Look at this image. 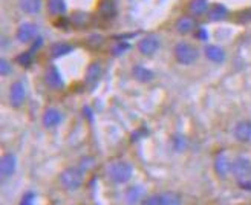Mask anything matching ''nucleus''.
<instances>
[{
  "instance_id": "obj_1",
  "label": "nucleus",
  "mask_w": 251,
  "mask_h": 205,
  "mask_svg": "<svg viewBox=\"0 0 251 205\" xmlns=\"http://www.w3.org/2000/svg\"><path fill=\"white\" fill-rule=\"evenodd\" d=\"M60 185L66 191H77L84 181V172L80 167H66L60 173Z\"/></svg>"
},
{
  "instance_id": "obj_2",
  "label": "nucleus",
  "mask_w": 251,
  "mask_h": 205,
  "mask_svg": "<svg viewBox=\"0 0 251 205\" xmlns=\"http://www.w3.org/2000/svg\"><path fill=\"white\" fill-rule=\"evenodd\" d=\"M173 55L179 65L190 66L199 58V49L188 42H178L173 48Z\"/></svg>"
},
{
  "instance_id": "obj_3",
  "label": "nucleus",
  "mask_w": 251,
  "mask_h": 205,
  "mask_svg": "<svg viewBox=\"0 0 251 205\" xmlns=\"http://www.w3.org/2000/svg\"><path fill=\"white\" fill-rule=\"evenodd\" d=\"M133 167L126 161H115L107 167V178L115 184H126L130 181Z\"/></svg>"
},
{
  "instance_id": "obj_4",
  "label": "nucleus",
  "mask_w": 251,
  "mask_h": 205,
  "mask_svg": "<svg viewBox=\"0 0 251 205\" xmlns=\"http://www.w3.org/2000/svg\"><path fill=\"white\" fill-rule=\"evenodd\" d=\"M231 175L237 179V181H242L251 176V161L247 156H237L233 159L231 164Z\"/></svg>"
},
{
  "instance_id": "obj_5",
  "label": "nucleus",
  "mask_w": 251,
  "mask_h": 205,
  "mask_svg": "<svg viewBox=\"0 0 251 205\" xmlns=\"http://www.w3.org/2000/svg\"><path fill=\"white\" fill-rule=\"evenodd\" d=\"M8 95H9V104L14 109L22 107L25 102V98H26V89H25L23 81L17 80L14 83H11Z\"/></svg>"
},
{
  "instance_id": "obj_6",
  "label": "nucleus",
  "mask_w": 251,
  "mask_h": 205,
  "mask_svg": "<svg viewBox=\"0 0 251 205\" xmlns=\"http://www.w3.org/2000/svg\"><path fill=\"white\" fill-rule=\"evenodd\" d=\"M161 46V42H159V37L153 35V34H149L146 37H143L140 42L136 45V49L140 51L141 55H146V57H150L153 55L156 51L159 49Z\"/></svg>"
},
{
  "instance_id": "obj_7",
  "label": "nucleus",
  "mask_w": 251,
  "mask_h": 205,
  "mask_svg": "<svg viewBox=\"0 0 251 205\" xmlns=\"http://www.w3.org/2000/svg\"><path fill=\"white\" fill-rule=\"evenodd\" d=\"M37 25L31 23V22H23L19 25V28L16 31V38L20 43H29L31 40L37 37Z\"/></svg>"
},
{
  "instance_id": "obj_8",
  "label": "nucleus",
  "mask_w": 251,
  "mask_h": 205,
  "mask_svg": "<svg viewBox=\"0 0 251 205\" xmlns=\"http://www.w3.org/2000/svg\"><path fill=\"white\" fill-rule=\"evenodd\" d=\"M231 164L233 161L228 158V155L225 152H221L215 158V172L218 175V178L225 179L230 173H231Z\"/></svg>"
},
{
  "instance_id": "obj_9",
  "label": "nucleus",
  "mask_w": 251,
  "mask_h": 205,
  "mask_svg": "<svg viewBox=\"0 0 251 205\" xmlns=\"http://www.w3.org/2000/svg\"><path fill=\"white\" fill-rule=\"evenodd\" d=\"M101 74H103V68L100 65V61H92L91 65L87 66L86 75H84V83L91 91L98 84L100 78H101Z\"/></svg>"
},
{
  "instance_id": "obj_10",
  "label": "nucleus",
  "mask_w": 251,
  "mask_h": 205,
  "mask_svg": "<svg viewBox=\"0 0 251 205\" xmlns=\"http://www.w3.org/2000/svg\"><path fill=\"white\" fill-rule=\"evenodd\" d=\"M17 170V158L14 153H5L0 159V175L2 178H11Z\"/></svg>"
},
{
  "instance_id": "obj_11",
  "label": "nucleus",
  "mask_w": 251,
  "mask_h": 205,
  "mask_svg": "<svg viewBox=\"0 0 251 205\" xmlns=\"http://www.w3.org/2000/svg\"><path fill=\"white\" fill-rule=\"evenodd\" d=\"M61 121H63V113L57 107H48L43 112L42 123L46 129H54V127H57Z\"/></svg>"
},
{
  "instance_id": "obj_12",
  "label": "nucleus",
  "mask_w": 251,
  "mask_h": 205,
  "mask_svg": "<svg viewBox=\"0 0 251 205\" xmlns=\"http://www.w3.org/2000/svg\"><path fill=\"white\" fill-rule=\"evenodd\" d=\"M146 190L141 185H130L124 191V201L127 205H138L146 198Z\"/></svg>"
},
{
  "instance_id": "obj_13",
  "label": "nucleus",
  "mask_w": 251,
  "mask_h": 205,
  "mask_svg": "<svg viewBox=\"0 0 251 205\" xmlns=\"http://www.w3.org/2000/svg\"><path fill=\"white\" fill-rule=\"evenodd\" d=\"M45 83L51 89H54V91H60V89H63V86H65L63 84L61 74L55 66H49L45 71Z\"/></svg>"
},
{
  "instance_id": "obj_14",
  "label": "nucleus",
  "mask_w": 251,
  "mask_h": 205,
  "mask_svg": "<svg viewBox=\"0 0 251 205\" xmlns=\"http://www.w3.org/2000/svg\"><path fill=\"white\" fill-rule=\"evenodd\" d=\"M233 135L236 138V141L239 143H250L251 141V121L244 120L239 121L233 129Z\"/></svg>"
},
{
  "instance_id": "obj_15",
  "label": "nucleus",
  "mask_w": 251,
  "mask_h": 205,
  "mask_svg": "<svg viewBox=\"0 0 251 205\" xmlns=\"http://www.w3.org/2000/svg\"><path fill=\"white\" fill-rule=\"evenodd\" d=\"M208 9H210L208 0H190L187 5V12L193 17H201L207 14Z\"/></svg>"
},
{
  "instance_id": "obj_16",
  "label": "nucleus",
  "mask_w": 251,
  "mask_h": 205,
  "mask_svg": "<svg viewBox=\"0 0 251 205\" xmlns=\"http://www.w3.org/2000/svg\"><path fill=\"white\" fill-rule=\"evenodd\" d=\"M175 29L179 34H188L196 29V20L193 16H181L175 22Z\"/></svg>"
},
{
  "instance_id": "obj_17",
  "label": "nucleus",
  "mask_w": 251,
  "mask_h": 205,
  "mask_svg": "<svg viewBox=\"0 0 251 205\" xmlns=\"http://www.w3.org/2000/svg\"><path fill=\"white\" fill-rule=\"evenodd\" d=\"M117 14V6L114 0H101L98 5V16L104 19V20H110L114 19Z\"/></svg>"
},
{
  "instance_id": "obj_18",
  "label": "nucleus",
  "mask_w": 251,
  "mask_h": 205,
  "mask_svg": "<svg viewBox=\"0 0 251 205\" xmlns=\"http://www.w3.org/2000/svg\"><path fill=\"white\" fill-rule=\"evenodd\" d=\"M132 75H133V78L136 81H140V83H150L153 78H155V74L153 71H150L141 65H136L132 68Z\"/></svg>"
},
{
  "instance_id": "obj_19",
  "label": "nucleus",
  "mask_w": 251,
  "mask_h": 205,
  "mask_svg": "<svg viewBox=\"0 0 251 205\" xmlns=\"http://www.w3.org/2000/svg\"><path fill=\"white\" fill-rule=\"evenodd\" d=\"M204 54L213 63H224V60H225V51L221 46H218V45H208V46H205Z\"/></svg>"
},
{
  "instance_id": "obj_20",
  "label": "nucleus",
  "mask_w": 251,
  "mask_h": 205,
  "mask_svg": "<svg viewBox=\"0 0 251 205\" xmlns=\"http://www.w3.org/2000/svg\"><path fill=\"white\" fill-rule=\"evenodd\" d=\"M228 9L225 8L224 5H221V3H216V5H213V6H210V9H208V12H207V16H208V19L211 20V22H222V20H225L228 17Z\"/></svg>"
},
{
  "instance_id": "obj_21",
  "label": "nucleus",
  "mask_w": 251,
  "mask_h": 205,
  "mask_svg": "<svg viewBox=\"0 0 251 205\" xmlns=\"http://www.w3.org/2000/svg\"><path fill=\"white\" fill-rule=\"evenodd\" d=\"M19 6L25 14H37L42 9V0H19Z\"/></svg>"
},
{
  "instance_id": "obj_22",
  "label": "nucleus",
  "mask_w": 251,
  "mask_h": 205,
  "mask_svg": "<svg viewBox=\"0 0 251 205\" xmlns=\"http://www.w3.org/2000/svg\"><path fill=\"white\" fill-rule=\"evenodd\" d=\"M48 11L52 16H65L66 2L65 0H48Z\"/></svg>"
},
{
  "instance_id": "obj_23",
  "label": "nucleus",
  "mask_w": 251,
  "mask_h": 205,
  "mask_svg": "<svg viewBox=\"0 0 251 205\" xmlns=\"http://www.w3.org/2000/svg\"><path fill=\"white\" fill-rule=\"evenodd\" d=\"M51 57H54V58H60V57H63V55H66V54H69L71 51H72V46L69 45V43H54L52 46H51Z\"/></svg>"
},
{
  "instance_id": "obj_24",
  "label": "nucleus",
  "mask_w": 251,
  "mask_h": 205,
  "mask_svg": "<svg viewBox=\"0 0 251 205\" xmlns=\"http://www.w3.org/2000/svg\"><path fill=\"white\" fill-rule=\"evenodd\" d=\"M161 199H162V205H181L182 199L178 193L175 191H164L161 193Z\"/></svg>"
},
{
  "instance_id": "obj_25",
  "label": "nucleus",
  "mask_w": 251,
  "mask_h": 205,
  "mask_svg": "<svg viewBox=\"0 0 251 205\" xmlns=\"http://www.w3.org/2000/svg\"><path fill=\"white\" fill-rule=\"evenodd\" d=\"M71 25H74L75 28H83L89 23V16L86 12H74V14L69 17Z\"/></svg>"
},
{
  "instance_id": "obj_26",
  "label": "nucleus",
  "mask_w": 251,
  "mask_h": 205,
  "mask_svg": "<svg viewBox=\"0 0 251 205\" xmlns=\"http://www.w3.org/2000/svg\"><path fill=\"white\" fill-rule=\"evenodd\" d=\"M172 147L176 152H182L187 147V138L181 133H176L172 136Z\"/></svg>"
},
{
  "instance_id": "obj_27",
  "label": "nucleus",
  "mask_w": 251,
  "mask_h": 205,
  "mask_svg": "<svg viewBox=\"0 0 251 205\" xmlns=\"http://www.w3.org/2000/svg\"><path fill=\"white\" fill-rule=\"evenodd\" d=\"M16 63H19L20 66H29L32 63V52L31 51H25V52L19 54L16 57Z\"/></svg>"
},
{
  "instance_id": "obj_28",
  "label": "nucleus",
  "mask_w": 251,
  "mask_h": 205,
  "mask_svg": "<svg viewBox=\"0 0 251 205\" xmlns=\"http://www.w3.org/2000/svg\"><path fill=\"white\" fill-rule=\"evenodd\" d=\"M130 49V45L129 43H118V45H115L114 48H112V55H115V57H118V55H123V54H126L127 51Z\"/></svg>"
},
{
  "instance_id": "obj_29",
  "label": "nucleus",
  "mask_w": 251,
  "mask_h": 205,
  "mask_svg": "<svg viewBox=\"0 0 251 205\" xmlns=\"http://www.w3.org/2000/svg\"><path fill=\"white\" fill-rule=\"evenodd\" d=\"M11 72H12L11 63L6 58L0 60V74H2V77H8V75H11Z\"/></svg>"
},
{
  "instance_id": "obj_30",
  "label": "nucleus",
  "mask_w": 251,
  "mask_h": 205,
  "mask_svg": "<svg viewBox=\"0 0 251 205\" xmlns=\"http://www.w3.org/2000/svg\"><path fill=\"white\" fill-rule=\"evenodd\" d=\"M141 205H162V199H161V195H152V196H147Z\"/></svg>"
},
{
  "instance_id": "obj_31",
  "label": "nucleus",
  "mask_w": 251,
  "mask_h": 205,
  "mask_svg": "<svg viewBox=\"0 0 251 205\" xmlns=\"http://www.w3.org/2000/svg\"><path fill=\"white\" fill-rule=\"evenodd\" d=\"M94 164H95V161H94L92 156H86V158H81V162H80L78 167H80L83 172H87V170H89V169L92 167Z\"/></svg>"
},
{
  "instance_id": "obj_32",
  "label": "nucleus",
  "mask_w": 251,
  "mask_h": 205,
  "mask_svg": "<svg viewBox=\"0 0 251 205\" xmlns=\"http://www.w3.org/2000/svg\"><path fill=\"white\" fill-rule=\"evenodd\" d=\"M34 202H35V193L34 191H28V193L23 195L19 205H34Z\"/></svg>"
},
{
  "instance_id": "obj_33",
  "label": "nucleus",
  "mask_w": 251,
  "mask_h": 205,
  "mask_svg": "<svg viewBox=\"0 0 251 205\" xmlns=\"http://www.w3.org/2000/svg\"><path fill=\"white\" fill-rule=\"evenodd\" d=\"M195 35H196L198 40H201V42H207V40H208V31L204 29V28H198V29H195Z\"/></svg>"
},
{
  "instance_id": "obj_34",
  "label": "nucleus",
  "mask_w": 251,
  "mask_h": 205,
  "mask_svg": "<svg viewBox=\"0 0 251 205\" xmlns=\"http://www.w3.org/2000/svg\"><path fill=\"white\" fill-rule=\"evenodd\" d=\"M237 22H251V9H247V11H242L239 12V17H237Z\"/></svg>"
},
{
  "instance_id": "obj_35",
  "label": "nucleus",
  "mask_w": 251,
  "mask_h": 205,
  "mask_svg": "<svg viewBox=\"0 0 251 205\" xmlns=\"http://www.w3.org/2000/svg\"><path fill=\"white\" fill-rule=\"evenodd\" d=\"M87 43L94 45V46H100V45L103 43V37L101 35H92V37L87 38Z\"/></svg>"
},
{
  "instance_id": "obj_36",
  "label": "nucleus",
  "mask_w": 251,
  "mask_h": 205,
  "mask_svg": "<svg viewBox=\"0 0 251 205\" xmlns=\"http://www.w3.org/2000/svg\"><path fill=\"white\" fill-rule=\"evenodd\" d=\"M237 184H239V187H241L242 190L251 191V179H250V178L242 179V181H237Z\"/></svg>"
},
{
  "instance_id": "obj_37",
  "label": "nucleus",
  "mask_w": 251,
  "mask_h": 205,
  "mask_svg": "<svg viewBox=\"0 0 251 205\" xmlns=\"http://www.w3.org/2000/svg\"><path fill=\"white\" fill-rule=\"evenodd\" d=\"M146 133H147V130L144 129V127H141L140 130H136L135 133H132V143H133V141H138V139L143 138V136H146Z\"/></svg>"
},
{
  "instance_id": "obj_38",
  "label": "nucleus",
  "mask_w": 251,
  "mask_h": 205,
  "mask_svg": "<svg viewBox=\"0 0 251 205\" xmlns=\"http://www.w3.org/2000/svg\"><path fill=\"white\" fill-rule=\"evenodd\" d=\"M42 43H43V38H42V37H39V35H37V37H35V42L32 43V46H31V49H29V51H31V52L34 54L35 51H37V49H39V48L42 46Z\"/></svg>"
}]
</instances>
